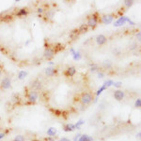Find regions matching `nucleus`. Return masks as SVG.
Listing matches in <instances>:
<instances>
[{
	"instance_id": "obj_5",
	"label": "nucleus",
	"mask_w": 141,
	"mask_h": 141,
	"mask_svg": "<svg viewBox=\"0 0 141 141\" xmlns=\"http://www.w3.org/2000/svg\"><path fill=\"white\" fill-rule=\"evenodd\" d=\"M39 98V94L36 91H30L28 94V100L29 104H35Z\"/></svg>"
},
{
	"instance_id": "obj_40",
	"label": "nucleus",
	"mask_w": 141,
	"mask_h": 141,
	"mask_svg": "<svg viewBox=\"0 0 141 141\" xmlns=\"http://www.w3.org/2000/svg\"><path fill=\"white\" fill-rule=\"evenodd\" d=\"M59 141H60V140H59Z\"/></svg>"
},
{
	"instance_id": "obj_16",
	"label": "nucleus",
	"mask_w": 141,
	"mask_h": 141,
	"mask_svg": "<svg viewBox=\"0 0 141 141\" xmlns=\"http://www.w3.org/2000/svg\"><path fill=\"white\" fill-rule=\"evenodd\" d=\"M56 134V128H54V127H51V128H49L48 129V131H47V135L49 136V137H54Z\"/></svg>"
},
{
	"instance_id": "obj_6",
	"label": "nucleus",
	"mask_w": 141,
	"mask_h": 141,
	"mask_svg": "<svg viewBox=\"0 0 141 141\" xmlns=\"http://www.w3.org/2000/svg\"><path fill=\"white\" fill-rule=\"evenodd\" d=\"M114 18H115L114 14H106V15H104L101 18V22L104 24H109V23H111L113 22Z\"/></svg>"
},
{
	"instance_id": "obj_29",
	"label": "nucleus",
	"mask_w": 141,
	"mask_h": 141,
	"mask_svg": "<svg viewBox=\"0 0 141 141\" xmlns=\"http://www.w3.org/2000/svg\"><path fill=\"white\" fill-rule=\"evenodd\" d=\"M113 83H114V81L113 80H106V82H104V85H106V87H109V86H111V85H113Z\"/></svg>"
},
{
	"instance_id": "obj_30",
	"label": "nucleus",
	"mask_w": 141,
	"mask_h": 141,
	"mask_svg": "<svg viewBox=\"0 0 141 141\" xmlns=\"http://www.w3.org/2000/svg\"><path fill=\"white\" fill-rule=\"evenodd\" d=\"M122 83L120 82V81H118V82H114L113 83V86H115L116 88H120L122 87Z\"/></svg>"
},
{
	"instance_id": "obj_35",
	"label": "nucleus",
	"mask_w": 141,
	"mask_h": 141,
	"mask_svg": "<svg viewBox=\"0 0 141 141\" xmlns=\"http://www.w3.org/2000/svg\"><path fill=\"white\" fill-rule=\"evenodd\" d=\"M136 44H133L132 46H130L129 49L130 50H134V49H136Z\"/></svg>"
},
{
	"instance_id": "obj_1",
	"label": "nucleus",
	"mask_w": 141,
	"mask_h": 141,
	"mask_svg": "<svg viewBox=\"0 0 141 141\" xmlns=\"http://www.w3.org/2000/svg\"><path fill=\"white\" fill-rule=\"evenodd\" d=\"M80 101L84 106H88L93 101V95L90 93H88V92L83 93L81 96H80Z\"/></svg>"
},
{
	"instance_id": "obj_26",
	"label": "nucleus",
	"mask_w": 141,
	"mask_h": 141,
	"mask_svg": "<svg viewBox=\"0 0 141 141\" xmlns=\"http://www.w3.org/2000/svg\"><path fill=\"white\" fill-rule=\"evenodd\" d=\"M98 65H95V64H92V65H90V71L91 72H95V71H98Z\"/></svg>"
},
{
	"instance_id": "obj_4",
	"label": "nucleus",
	"mask_w": 141,
	"mask_h": 141,
	"mask_svg": "<svg viewBox=\"0 0 141 141\" xmlns=\"http://www.w3.org/2000/svg\"><path fill=\"white\" fill-rule=\"evenodd\" d=\"M55 54H56L55 50H54V49L52 47H46L45 50H44V52H43V56H44V58L46 60L50 61V60H52L54 58Z\"/></svg>"
},
{
	"instance_id": "obj_18",
	"label": "nucleus",
	"mask_w": 141,
	"mask_h": 141,
	"mask_svg": "<svg viewBox=\"0 0 141 141\" xmlns=\"http://www.w3.org/2000/svg\"><path fill=\"white\" fill-rule=\"evenodd\" d=\"M106 85H104H104H102V87L100 88V89H99L98 91H97V93H96V99H95V102H96V101H97V98H98V96L100 95V94H102V91H104V90H106Z\"/></svg>"
},
{
	"instance_id": "obj_28",
	"label": "nucleus",
	"mask_w": 141,
	"mask_h": 141,
	"mask_svg": "<svg viewBox=\"0 0 141 141\" xmlns=\"http://www.w3.org/2000/svg\"><path fill=\"white\" fill-rule=\"evenodd\" d=\"M134 107H141V99L140 98H137L136 103H134Z\"/></svg>"
},
{
	"instance_id": "obj_19",
	"label": "nucleus",
	"mask_w": 141,
	"mask_h": 141,
	"mask_svg": "<svg viewBox=\"0 0 141 141\" xmlns=\"http://www.w3.org/2000/svg\"><path fill=\"white\" fill-rule=\"evenodd\" d=\"M78 141H92V137H88V135H83V136H81Z\"/></svg>"
},
{
	"instance_id": "obj_15",
	"label": "nucleus",
	"mask_w": 141,
	"mask_h": 141,
	"mask_svg": "<svg viewBox=\"0 0 141 141\" xmlns=\"http://www.w3.org/2000/svg\"><path fill=\"white\" fill-rule=\"evenodd\" d=\"M75 129V125L72 124V123H68L64 126V131L65 132H72Z\"/></svg>"
},
{
	"instance_id": "obj_39",
	"label": "nucleus",
	"mask_w": 141,
	"mask_h": 141,
	"mask_svg": "<svg viewBox=\"0 0 141 141\" xmlns=\"http://www.w3.org/2000/svg\"><path fill=\"white\" fill-rule=\"evenodd\" d=\"M32 141H40V140H37V139H34V140H32Z\"/></svg>"
},
{
	"instance_id": "obj_27",
	"label": "nucleus",
	"mask_w": 141,
	"mask_h": 141,
	"mask_svg": "<svg viewBox=\"0 0 141 141\" xmlns=\"http://www.w3.org/2000/svg\"><path fill=\"white\" fill-rule=\"evenodd\" d=\"M13 141H24V137L23 136L19 135V136H16V137H14Z\"/></svg>"
},
{
	"instance_id": "obj_31",
	"label": "nucleus",
	"mask_w": 141,
	"mask_h": 141,
	"mask_svg": "<svg viewBox=\"0 0 141 141\" xmlns=\"http://www.w3.org/2000/svg\"><path fill=\"white\" fill-rule=\"evenodd\" d=\"M84 121H82V120H81V121H79L78 122H77V123H76V124H75V128H77V129H79V128H80V125H82L83 123H84Z\"/></svg>"
},
{
	"instance_id": "obj_22",
	"label": "nucleus",
	"mask_w": 141,
	"mask_h": 141,
	"mask_svg": "<svg viewBox=\"0 0 141 141\" xmlns=\"http://www.w3.org/2000/svg\"><path fill=\"white\" fill-rule=\"evenodd\" d=\"M26 75H28V72H26V71H20L19 75H18L19 80H24V79L26 77Z\"/></svg>"
},
{
	"instance_id": "obj_9",
	"label": "nucleus",
	"mask_w": 141,
	"mask_h": 141,
	"mask_svg": "<svg viewBox=\"0 0 141 141\" xmlns=\"http://www.w3.org/2000/svg\"><path fill=\"white\" fill-rule=\"evenodd\" d=\"M107 41V38H106V36H104V35H99L97 36V38H96V42H97V44L100 46L102 45H104Z\"/></svg>"
},
{
	"instance_id": "obj_21",
	"label": "nucleus",
	"mask_w": 141,
	"mask_h": 141,
	"mask_svg": "<svg viewBox=\"0 0 141 141\" xmlns=\"http://www.w3.org/2000/svg\"><path fill=\"white\" fill-rule=\"evenodd\" d=\"M72 56H74V59L75 61H78V60H80L82 58V55L80 54L79 51H75L74 53L72 54Z\"/></svg>"
},
{
	"instance_id": "obj_32",
	"label": "nucleus",
	"mask_w": 141,
	"mask_h": 141,
	"mask_svg": "<svg viewBox=\"0 0 141 141\" xmlns=\"http://www.w3.org/2000/svg\"><path fill=\"white\" fill-rule=\"evenodd\" d=\"M136 38H137V40H140L141 39V33L140 32H138L136 34Z\"/></svg>"
},
{
	"instance_id": "obj_36",
	"label": "nucleus",
	"mask_w": 141,
	"mask_h": 141,
	"mask_svg": "<svg viewBox=\"0 0 141 141\" xmlns=\"http://www.w3.org/2000/svg\"><path fill=\"white\" fill-rule=\"evenodd\" d=\"M5 136H6V135H5V133H0V140H1L2 138H4Z\"/></svg>"
},
{
	"instance_id": "obj_20",
	"label": "nucleus",
	"mask_w": 141,
	"mask_h": 141,
	"mask_svg": "<svg viewBox=\"0 0 141 141\" xmlns=\"http://www.w3.org/2000/svg\"><path fill=\"white\" fill-rule=\"evenodd\" d=\"M78 35H79V33H78V30L77 29H75V30H74L72 33H70V38L72 39V40H74L75 38H77L78 37Z\"/></svg>"
},
{
	"instance_id": "obj_13",
	"label": "nucleus",
	"mask_w": 141,
	"mask_h": 141,
	"mask_svg": "<svg viewBox=\"0 0 141 141\" xmlns=\"http://www.w3.org/2000/svg\"><path fill=\"white\" fill-rule=\"evenodd\" d=\"M77 30H78L79 34H85V33H86L88 31V26L86 24H81Z\"/></svg>"
},
{
	"instance_id": "obj_24",
	"label": "nucleus",
	"mask_w": 141,
	"mask_h": 141,
	"mask_svg": "<svg viewBox=\"0 0 141 141\" xmlns=\"http://www.w3.org/2000/svg\"><path fill=\"white\" fill-rule=\"evenodd\" d=\"M133 4H134L133 0H125V1H124V5H125L126 8H130V7H132Z\"/></svg>"
},
{
	"instance_id": "obj_7",
	"label": "nucleus",
	"mask_w": 141,
	"mask_h": 141,
	"mask_svg": "<svg viewBox=\"0 0 141 141\" xmlns=\"http://www.w3.org/2000/svg\"><path fill=\"white\" fill-rule=\"evenodd\" d=\"M12 86V80L10 78H4L2 81H1V85H0V87L1 89H3V90H8L10 89Z\"/></svg>"
},
{
	"instance_id": "obj_11",
	"label": "nucleus",
	"mask_w": 141,
	"mask_h": 141,
	"mask_svg": "<svg viewBox=\"0 0 141 141\" xmlns=\"http://www.w3.org/2000/svg\"><path fill=\"white\" fill-rule=\"evenodd\" d=\"M31 87L34 89V91H35V90L36 91H38V90H40V89H42V82H40L39 80H35L33 82H32Z\"/></svg>"
},
{
	"instance_id": "obj_14",
	"label": "nucleus",
	"mask_w": 141,
	"mask_h": 141,
	"mask_svg": "<svg viewBox=\"0 0 141 141\" xmlns=\"http://www.w3.org/2000/svg\"><path fill=\"white\" fill-rule=\"evenodd\" d=\"M28 14V11L26 8H21L19 11L16 13V15L18 17H26Z\"/></svg>"
},
{
	"instance_id": "obj_38",
	"label": "nucleus",
	"mask_w": 141,
	"mask_h": 141,
	"mask_svg": "<svg viewBox=\"0 0 141 141\" xmlns=\"http://www.w3.org/2000/svg\"><path fill=\"white\" fill-rule=\"evenodd\" d=\"M140 135H141V133H140V132H139V133H138V134H137V135H136V137H138V138H140Z\"/></svg>"
},
{
	"instance_id": "obj_8",
	"label": "nucleus",
	"mask_w": 141,
	"mask_h": 141,
	"mask_svg": "<svg viewBox=\"0 0 141 141\" xmlns=\"http://www.w3.org/2000/svg\"><path fill=\"white\" fill-rule=\"evenodd\" d=\"M114 97L115 99L118 101H122L124 99V92H122V90H117L114 93Z\"/></svg>"
},
{
	"instance_id": "obj_12",
	"label": "nucleus",
	"mask_w": 141,
	"mask_h": 141,
	"mask_svg": "<svg viewBox=\"0 0 141 141\" xmlns=\"http://www.w3.org/2000/svg\"><path fill=\"white\" fill-rule=\"evenodd\" d=\"M56 70L55 67H52V66H48L46 69H45V74L46 76L48 77H53L56 75Z\"/></svg>"
},
{
	"instance_id": "obj_10",
	"label": "nucleus",
	"mask_w": 141,
	"mask_h": 141,
	"mask_svg": "<svg viewBox=\"0 0 141 141\" xmlns=\"http://www.w3.org/2000/svg\"><path fill=\"white\" fill-rule=\"evenodd\" d=\"M76 73V69L74 66H69L65 71V75L67 77H74Z\"/></svg>"
},
{
	"instance_id": "obj_2",
	"label": "nucleus",
	"mask_w": 141,
	"mask_h": 141,
	"mask_svg": "<svg viewBox=\"0 0 141 141\" xmlns=\"http://www.w3.org/2000/svg\"><path fill=\"white\" fill-rule=\"evenodd\" d=\"M99 20H100V18H99L98 13H94V14H92V15L88 16L86 25L91 27V28H95V27L97 26V24H98Z\"/></svg>"
},
{
	"instance_id": "obj_34",
	"label": "nucleus",
	"mask_w": 141,
	"mask_h": 141,
	"mask_svg": "<svg viewBox=\"0 0 141 141\" xmlns=\"http://www.w3.org/2000/svg\"><path fill=\"white\" fill-rule=\"evenodd\" d=\"M37 11H38V13H39V14H40V13H42V12H43V8H39Z\"/></svg>"
},
{
	"instance_id": "obj_3",
	"label": "nucleus",
	"mask_w": 141,
	"mask_h": 141,
	"mask_svg": "<svg viewBox=\"0 0 141 141\" xmlns=\"http://www.w3.org/2000/svg\"><path fill=\"white\" fill-rule=\"evenodd\" d=\"M125 23H131L132 25H134V22H132L130 18L126 17V16H120V18L117 20V22L114 23V25H115L116 27H118V26H122V25H123V24H125Z\"/></svg>"
},
{
	"instance_id": "obj_23",
	"label": "nucleus",
	"mask_w": 141,
	"mask_h": 141,
	"mask_svg": "<svg viewBox=\"0 0 141 141\" xmlns=\"http://www.w3.org/2000/svg\"><path fill=\"white\" fill-rule=\"evenodd\" d=\"M54 11L53 10H48V11L45 13V17H46L47 19H52L53 17H54Z\"/></svg>"
},
{
	"instance_id": "obj_37",
	"label": "nucleus",
	"mask_w": 141,
	"mask_h": 141,
	"mask_svg": "<svg viewBox=\"0 0 141 141\" xmlns=\"http://www.w3.org/2000/svg\"><path fill=\"white\" fill-rule=\"evenodd\" d=\"M60 141H70V140L68 139V138H66V137H63L62 139H60Z\"/></svg>"
},
{
	"instance_id": "obj_25",
	"label": "nucleus",
	"mask_w": 141,
	"mask_h": 141,
	"mask_svg": "<svg viewBox=\"0 0 141 141\" xmlns=\"http://www.w3.org/2000/svg\"><path fill=\"white\" fill-rule=\"evenodd\" d=\"M63 49H64L63 45H61V44H56V45L55 46V49H54V50H55V52H58V51L63 50Z\"/></svg>"
},
{
	"instance_id": "obj_33",
	"label": "nucleus",
	"mask_w": 141,
	"mask_h": 141,
	"mask_svg": "<svg viewBox=\"0 0 141 141\" xmlns=\"http://www.w3.org/2000/svg\"><path fill=\"white\" fill-rule=\"evenodd\" d=\"M104 74L102 72H100V71H99V72H98V77H99V78H104Z\"/></svg>"
},
{
	"instance_id": "obj_17",
	"label": "nucleus",
	"mask_w": 141,
	"mask_h": 141,
	"mask_svg": "<svg viewBox=\"0 0 141 141\" xmlns=\"http://www.w3.org/2000/svg\"><path fill=\"white\" fill-rule=\"evenodd\" d=\"M102 66L106 69H109L112 67V63L109 60H106V61H104V63H102Z\"/></svg>"
}]
</instances>
